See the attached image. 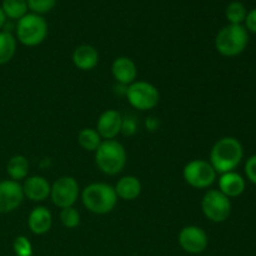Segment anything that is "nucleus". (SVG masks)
<instances>
[{
    "label": "nucleus",
    "mask_w": 256,
    "mask_h": 256,
    "mask_svg": "<svg viewBox=\"0 0 256 256\" xmlns=\"http://www.w3.org/2000/svg\"><path fill=\"white\" fill-rule=\"evenodd\" d=\"M180 248L188 254H202L209 245V238L204 229L195 225H188L180 230L178 235Z\"/></svg>",
    "instance_id": "obj_10"
},
{
    "label": "nucleus",
    "mask_w": 256,
    "mask_h": 256,
    "mask_svg": "<svg viewBox=\"0 0 256 256\" xmlns=\"http://www.w3.org/2000/svg\"><path fill=\"white\" fill-rule=\"evenodd\" d=\"M136 132V122L132 118H126V119H122V132L124 135H132Z\"/></svg>",
    "instance_id": "obj_29"
},
{
    "label": "nucleus",
    "mask_w": 256,
    "mask_h": 256,
    "mask_svg": "<svg viewBox=\"0 0 256 256\" xmlns=\"http://www.w3.org/2000/svg\"><path fill=\"white\" fill-rule=\"evenodd\" d=\"M248 15V10L242 2H232L225 9V16L229 24L242 25Z\"/></svg>",
    "instance_id": "obj_23"
},
{
    "label": "nucleus",
    "mask_w": 256,
    "mask_h": 256,
    "mask_svg": "<svg viewBox=\"0 0 256 256\" xmlns=\"http://www.w3.org/2000/svg\"><path fill=\"white\" fill-rule=\"evenodd\" d=\"M82 202L92 214L105 215L114 210L118 202V195L114 186L105 182H92L82 192Z\"/></svg>",
    "instance_id": "obj_2"
},
{
    "label": "nucleus",
    "mask_w": 256,
    "mask_h": 256,
    "mask_svg": "<svg viewBox=\"0 0 256 256\" xmlns=\"http://www.w3.org/2000/svg\"><path fill=\"white\" fill-rule=\"evenodd\" d=\"M78 142L84 150L95 152L102 144V136L96 132V129L85 128V129L80 130L78 134Z\"/></svg>",
    "instance_id": "obj_22"
},
{
    "label": "nucleus",
    "mask_w": 256,
    "mask_h": 256,
    "mask_svg": "<svg viewBox=\"0 0 256 256\" xmlns=\"http://www.w3.org/2000/svg\"><path fill=\"white\" fill-rule=\"evenodd\" d=\"M244 26L248 32L256 34V8L252 9L250 12H248L246 19L244 22Z\"/></svg>",
    "instance_id": "obj_28"
},
{
    "label": "nucleus",
    "mask_w": 256,
    "mask_h": 256,
    "mask_svg": "<svg viewBox=\"0 0 256 256\" xmlns=\"http://www.w3.org/2000/svg\"><path fill=\"white\" fill-rule=\"evenodd\" d=\"M249 44V32L244 25L228 24L215 36V49L220 55L234 58L242 54Z\"/></svg>",
    "instance_id": "obj_3"
},
{
    "label": "nucleus",
    "mask_w": 256,
    "mask_h": 256,
    "mask_svg": "<svg viewBox=\"0 0 256 256\" xmlns=\"http://www.w3.org/2000/svg\"><path fill=\"white\" fill-rule=\"evenodd\" d=\"M52 215L45 206H36L30 212L28 218V226L35 235H44L52 229Z\"/></svg>",
    "instance_id": "obj_16"
},
{
    "label": "nucleus",
    "mask_w": 256,
    "mask_h": 256,
    "mask_svg": "<svg viewBox=\"0 0 256 256\" xmlns=\"http://www.w3.org/2000/svg\"><path fill=\"white\" fill-rule=\"evenodd\" d=\"M218 185H219V192H222L229 199L240 196L245 192L246 186L245 179L236 172H229L220 175Z\"/></svg>",
    "instance_id": "obj_15"
},
{
    "label": "nucleus",
    "mask_w": 256,
    "mask_h": 256,
    "mask_svg": "<svg viewBox=\"0 0 256 256\" xmlns=\"http://www.w3.org/2000/svg\"><path fill=\"white\" fill-rule=\"evenodd\" d=\"M245 175L249 182L256 185V155H252L245 162Z\"/></svg>",
    "instance_id": "obj_27"
},
{
    "label": "nucleus",
    "mask_w": 256,
    "mask_h": 256,
    "mask_svg": "<svg viewBox=\"0 0 256 256\" xmlns=\"http://www.w3.org/2000/svg\"><path fill=\"white\" fill-rule=\"evenodd\" d=\"M60 222L68 229H75L80 225V212L74 206L62 209Z\"/></svg>",
    "instance_id": "obj_24"
},
{
    "label": "nucleus",
    "mask_w": 256,
    "mask_h": 256,
    "mask_svg": "<svg viewBox=\"0 0 256 256\" xmlns=\"http://www.w3.org/2000/svg\"><path fill=\"white\" fill-rule=\"evenodd\" d=\"M2 9L6 19L20 20L28 14L26 0H2Z\"/></svg>",
    "instance_id": "obj_21"
},
{
    "label": "nucleus",
    "mask_w": 256,
    "mask_h": 256,
    "mask_svg": "<svg viewBox=\"0 0 256 256\" xmlns=\"http://www.w3.org/2000/svg\"><path fill=\"white\" fill-rule=\"evenodd\" d=\"M112 74L119 84L129 86L136 82L138 68L136 64L128 56H119L112 62Z\"/></svg>",
    "instance_id": "obj_13"
},
{
    "label": "nucleus",
    "mask_w": 256,
    "mask_h": 256,
    "mask_svg": "<svg viewBox=\"0 0 256 256\" xmlns=\"http://www.w3.org/2000/svg\"><path fill=\"white\" fill-rule=\"evenodd\" d=\"M95 162L100 172L114 176L122 172L126 164L125 148L116 140H104L95 152Z\"/></svg>",
    "instance_id": "obj_4"
},
{
    "label": "nucleus",
    "mask_w": 256,
    "mask_h": 256,
    "mask_svg": "<svg viewBox=\"0 0 256 256\" xmlns=\"http://www.w3.org/2000/svg\"><path fill=\"white\" fill-rule=\"evenodd\" d=\"M72 62L79 70L89 72L94 69L99 62V52L92 45H79L72 52Z\"/></svg>",
    "instance_id": "obj_17"
},
{
    "label": "nucleus",
    "mask_w": 256,
    "mask_h": 256,
    "mask_svg": "<svg viewBox=\"0 0 256 256\" xmlns=\"http://www.w3.org/2000/svg\"><path fill=\"white\" fill-rule=\"evenodd\" d=\"M22 186L24 196L32 202H44L50 196L52 185L44 176H40V175H35V176L25 179Z\"/></svg>",
    "instance_id": "obj_14"
},
{
    "label": "nucleus",
    "mask_w": 256,
    "mask_h": 256,
    "mask_svg": "<svg viewBox=\"0 0 256 256\" xmlns=\"http://www.w3.org/2000/svg\"><path fill=\"white\" fill-rule=\"evenodd\" d=\"M28 8L32 14L42 15L52 12L56 5V0H26Z\"/></svg>",
    "instance_id": "obj_25"
},
{
    "label": "nucleus",
    "mask_w": 256,
    "mask_h": 256,
    "mask_svg": "<svg viewBox=\"0 0 256 256\" xmlns=\"http://www.w3.org/2000/svg\"><path fill=\"white\" fill-rule=\"evenodd\" d=\"M216 174L212 165L206 160H192L182 169V178L188 185L195 189H208L216 180Z\"/></svg>",
    "instance_id": "obj_7"
},
{
    "label": "nucleus",
    "mask_w": 256,
    "mask_h": 256,
    "mask_svg": "<svg viewBox=\"0 0 256 256\" xmlns=\"http://www.w3.org/2000/svg\"><path fill=\"white\" fill-rule=\"evenodd\" d=\"M5 24H6V16H5L4 12H2V6H0V32L5 26Z\"/></svg>",
    "instance_id": "obj_30"
},
{
    "label": "nucleus",
    "mask_w": 256,
    "mask_h": 256,
    "mask_svg": "<svg viewBox=\"0 0 256 256\" xmlns=\"http://www.w3.org/2000/svg\"><path fill=\"white\" fill-rule=\"evenodd\" d=\"M80 188L76 179L72 176H62L55 180L50 190V198L55 206L60 209L70 208L76 202Z\"/></svg>",
    "instance_id": "obj_9"
},
{
    "label": "nucleus",
    "mask_w": 256,
    "mask_h": 256,
    "mask_svg": "<svg viewBox=\"0 0 256 256\" xmlns=\"http://www.w3.org/2000/svg\"><path fill=\"white\" fill-rule=\"evenodd\" d=\"M12 249L16 256H32V245L30 240L26 236L15 238L14 242H12Z\"/></svg>",
    "instance_id": "obj_26"
},
{
    "label": "nucleus",
    "mask_w": 256,
    "mask_h": 256,
    "mask_svg": "<svg viewBox=\"0 0 256 256\" xmlns=\"http://www.w3.org/2000/svg\"><path fill=\"white\" fill-rule=\"evenodd\" d=\"M202 210L210 222H224L232 214V200L219 190H208L202 196Z\"/></svg>",
    "instance_id": "obj_8"
},
{
    "label": "nucleus",
    "mask_w": 256,
    "mask_h": 256,
    "mask_svg": "<svg viewBox=\"0 0 256 256\" xmlns=\"http://www.w3.org/2000/svg\"><path fill=\"white\" fill-rule=\"evenodd\" d=\"M24 192L20 182L14 180L0 182V214L15 212L24 200Z\"/></svg>",
    "instance_id": "obj_11"
},
{
    "label": "nucleus",
    "mask_w": 256,
    "mask_h": 256,
    "mask_svg": "<svg viewBox=\"0 0 256 256\" xmlns=\"http://www.w3.org/2000/svg\"><path fill=\"white\" fill-rule=\"evenodd\" d=\"M122 116L114 109L105 110L96 122V132L105 140H114L122 132Z\"/></svg>",
    "instance_id": "obj_12"
},
{
    "label": "nucleus",
    "mask_w": 256,
    "mask_h": 256,
    "mask_svg": "<svg viewBox=\"0 0 256 256\" xmlns=\"http://www.w3.org/2000/svg\"><path fill=\"white\" fill-rule=\"evenodd\" d=\"M125 95L129 104L140 112L154 109L160 100L158 88L152 82H142V80H138L130 84L125 90Z\"/></svg>",
    "instance_id": "obj_6"
},
{
    "label": "nucleus",
    "mask_w": 256,
    "mask_h": 256,
    "mask_svg": "<svg viewBox=\"0 0 256 256\" xmlns=\"http://www.w3.org/2000/svg\"><path fill=\"white\" fill-rule=\"evenodd\" d=\"M244 158L242 144L232 136H225L218 140L210 152V164L218 174L235 172Z\"/></svg>",
    "instance_id": "obj_1"
},
{
    "label": "nucleus",
    "mask_w": 256,
    "mask_h": 256,
    "mask_svg": "<svg viewBox=\"0 0 256 256\" xmlns=\"http://www.w3.org/2000/svg\"><path fill=\"white\" fill-rule=\"evenodd\" d=\"M118 198L126 202H132L138 199L142 194V182L136 176L126 175L118 180L116 185L114 186Z\"/></svg>",
    "instance_id": "obj_18"
},
{
    "label": "nucleus",
    "mask_w": 256,
    "mask_h": 256,
    "mask_svg": "<svg viewBox=\"0 0 256 256\" xmlns=\"http://www.w3.org/2000/svg\"><path fill=\"white\" fill-rule=\"evenodd\" d=\"M29 162L24 155H14L9 159L6 164V172L10 180L14 182H22L28 178L29 174Z\"/></svg>",
    "instance_id": "obj_19"
},
{
    "label": "nucleus",
    "mask_w": 256,
    "mask_h": 256,
    "mask_svg": "<svg viewBox=\"0 0 256 256\" xmlns=\"http://www.w3.org/2000/svg\"><path fill=\"white\" fill-rule=\"evenodd\" d=\"M16 52V38L10 32H0V65L8 64Z\"/></svg>",
    "instance_id": "obj_20"
},
{
    "label": "nucleus",
    "mask_w": 256,
    "mask_h": 256,
    "mask_svg": "<svg viewBox=\"0 0 256 256\" xmlns=\"http://www.w3.org/2000/svg\"><path fill=\"white\" fill-rule=\"evenodd\" d=\"M15 34L18 42L25 46H38L46 39L48 22L42 15L28 12L25 16L18 20Z\"/></svg>",
    "instance_id": "obj_5"
}]
</instances>
